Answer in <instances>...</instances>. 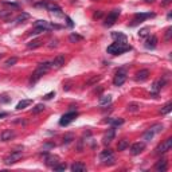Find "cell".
Returning <instances> with one entry per match:
<instances>
[{
	"mask_svg": "<svg viewBox=\"0 0 172 172\" xmlns=\"http://www.w3.org/2000/svg\"><path fill=\"white\" fill-rule=\"evenodd\" d=\"M51 69V62H43V63H39V66L36 67V70L34 71V74H32L31 79H30V82L31 84H35V82H38L40 78L45 75L47 71Z\"/></svg>",
	"mask_w": 172,
	"mask_h": 172,
	"instance_id": "obj_1",
	"label": "cell"
},
{
	"mask_svg": "<svg viewBox=\"0 0 172 172\" xmlns=\"http://www.w3.org/2000/svg\"><path fill=\"white\" fill-rule=\"evenodd\" d=\"M130 46L127 45V42H114L109 46L106 51L112 55H120V54H124L125 51H129Z\"/></svg>",
	"mask_w": 172,
	"mask_h": 172,
	"instance_id": "obj_2",
	"label": "cell"
},
{
	"mask_svg": "<svg viewBox=\"0 0 172 172\" xmlns=\"http://www.w3.org/2000/svg\"><path fill=\"white\" fill-rule=\"evenodd\" d=\"M78 117V113L77 112H67L66 114H63V116L61 117V120H59V125L61 127H67L70 123H73L74 120Z\"/></svg>",
	"mask_w": 172,
	"mask_h": 172,
	"instance_id": "obj_3",
	"label": "cell"
},
{
	"mask_svg": "<svg viewBox=\"0 0 172 172\" xmlns=\"http://www.w3.org/2000/svg\"><path fill=\"white\" fill-rule=\"evenodd\" d=\"M22 157H23L22 151H14V152H11L8 156H6V159H4V164H6V165L15 164V163L19 162Z\"/></svg>",
	"mask_w": 172,
	"mask_h": 172,
	"instance_id": "obj_4",
	"label": "cell"
},
{
	"mask_svg": "<svg viewBox=\"0 0 172 172\" xmlns=\"http://www.w3.org/2000/svg\"><path fill=\"white\" fill-rule=\"evenodd\" d=\"M118 16H120V10H113L112 12H110V14H109L108 16H106L104 26H105V27H112V26L117 22Z\"/></svg>",
	"mask_w": 172,
	"mask_h": 172,
	"instance_id": "obj_5",
	"label": "cell"
},
{
	"mask_svg": "<svg viewBox=\"0 0 172 172\" xmlns=\"http://www.w3.org/2000/svg\"><path fill=\"white\" fill-rule=\"evenodd\" d=\"M100 159L104 164H113L114 163V156H113V152L110 149H105L102 151L101 155H100Z\"/></svg>",
	"mask_w": 172,
	"mask_h": 172,
	"instance_id": "obj_6",
	"label": "cell"
},
{
	"mask_svg": "<svg viewBox=\"0 0 172 172\" xmlns=\"http://www.w3.org/2000/svg\"><path fill=\"white\" fill-rule=\"evenodd\" d=\"M171 148H172V139L168 137V139H165V140L163 141L162 144L157 145V148H156V153H165V152H168Z\"/></svg>",
	"mask_w": 172,
	"mask_h": 172,
	"instance_id": "obj_7",
	"label": "cell"
},
{
	"mask_svg": "<svg viewBox=\"0 0 172 172\" xmlns=\"http://www.w3.org/2000/svg\"><path fill=\"white\" fill-rule=\"evenodd\" d=\"M153 16H155V14H152V12H147V14H136L133 20H132V23H130V26H136V24H139V23H141V22H144L145 19L153 18Z\"/></svg>",
	"mask_w": 172,
	"mask_h": 172,
	"instance_id": "obj_8",
	"label": "cell"
},
{
	"mask_svg": "<svg viewBox=\"0 0 172 172\" xmlns=\"http://www.w3.org/2000/svg\"><path fill=\"white\" fill-rule=\"evenodd\" d=\"M125 81H127V73H125L124 70H120L118 73L114 75L113 85H114V86H121V85H124Z\"/></svg>",
	"mask_w": 172,
	"mask_h": 172,
	"instance_id": "obj_9",
	"label": "cell"
},
{
	"mask_svg": "<svg viewBox=\"0 0 172 172\" xmlns=\"http://www.w3.org/2000/svg\"><path fill=\"white\" fill-rule=\"evenodd\" d=\"M144 148H145V143H144V141L134 143V144L130 147V153L133 155V156H136V155H140L141 152L144 151Z\"/></svg>",
	"mask_w": 172,
	"mask_h": 172,
	"instance_id": "obj_10",
	"label": "cell"
},
{
	"mask_svg": "<svg viewBox=\"0 0 172 172\" xmlns=\"http://www.w3.org/2000/svg\"><path fill=\"white\" fill-rule=\"evenodd\" d=\"M63 65H65V55H62V54L56 55L53 59V62H51V67H53V69H59V67H62Z\"/></svg>",
	"mask_w": 172,
	"mask_h": 172,
	"instance_id": "obj_11",
	"label": "cell"
},
{
	"mask_svg": "<svg viewBox=\"0 0 172 172\" xmlns=\"http://www.w3.org/2000/svg\"><path fill=\"white\" fill-rule=\"evenodd\" d=\"M45 162H46V165H47V167H51V168H54V167H55V165L59 163V157H58V156H54V155H50V156H47V157H46Z\"/></svg>",
	"mask_w": 172,
	"mask_h": 172,
	"instance_id": "obj_12",
	"label": "cell"
},
{
	"mask_svg": "<svg viewBox=\"0 0 172 172\" xmlns=\"http://www.w3.org/2000/svg\"><path fill=\"white\" fill-rule=\"evenodd\" d=\"M155 169L159 172H164L168 169V162L165 160V159H162V160H159L157 163H156V165H155Z\"/></svg>",
	"mask_w": 172,
	"mask_h": 172,
	"instance_id": "obj_13",
	"label": "cell"
},
{
	"mask_svg": "<svg viewBox=\"0 0 172 172\" xmlns=\"http://www.w3.org/2000/svg\"><path fill=\"white\" fill-rule=\"evenodd\" d=\"M12 137H15V132L11 129H6L0 133V140L1 141H8V140H11Z\"/></svg>",
	"mask_w": 172,
	"mask_h": 172,
	"instance_id": "obj_14",
	"label": "cell"
},
{
	"mask_svg": "<svg viewBox=\"0 0 172 172\" xmlns=\"http://www.w3.org/2000/svg\"><path fill=\"white\" fill-rule=\"evenodd\" d=\"M114 134H116V130H114V127H112L108 130V133L104 136V141H102V143H104L105 145L109 144V143H112V140L114 139Z\"/></svg>",
	"mask_w": 172,
	"mask_h": 172,
	"instance_id": "obj_15",
	"label": "cell"
},
{
	"mask_svg": "<svg viewBox=\"0 0 172 172\" xmlns=\"http://www.w3.org/2000/svg\"><path fill=\"white\" fill-rule=\"evenodd\" d=\"M148 77H149V70L144 69V70H140L136 74V81L143 82V81H145V79H148Z\"/></svg>",
	"mask_w": 172,
	"mask_h": 172,
	"instance_id": "obj_16",
	"label": "cell"
},
{
	"mask_svg": "<svg viewBox=\"0 0 172 172\" xmlns=\"http://www.w3.org/2000/svg\"><path fill=\"white\" fill-rule=\"evenodd\" d=\"M156 46H157V38H156L155 35L149 36V38L147 39V42H145V47L153 50V49H156Z\"/></svg>",
	"mask_w": 172,
	"mask_h": 172,
	"instance_id": "obj_17",
	"label": "cell"
},
{
	"mask_svg": "<svg viewBox=\"0 0 172 172\" xmlns=\"http://www.w3.org/2000/svg\"><path fill=\"white\" fill-rule=\"evenodd\" d=\"M70 169L73 172H85V171H86V165H85L84 163L78 162V163H74V164H71Z\"/></svg>",
	"mask_w": 172,
	"mask_h": 172,
	"instance_id": "obj_18",
	"label": "cell"
},
{
	"mask_svg": "<svg viewBox=\"0 0 172 172\" xmlns=\"http://www.w3.org/2000/svg\"><path fill=\"white\" fill-rule=\"evenodd\" d=\"M45 8H47L49 11H51L53 14H58V15L62 16V12H61L62 10H61V7H58L56 4H47V3H46V7Z\"/></svg>",
	"mask_w": 172,
	"mask_h": 172,
	"instance_id": "obj_19",
	"label": "cell"
},
{
	"mask_svg": "<svg viewBox=\"0 0 172 172\" xmlns=\"http://www.w3.org/2000/svg\"><path fill=\"white\" fill-rule=\"evenodd\" d=\"M165 85V79H159V81H156L153 84V86H152V91H155V93H157L159 90H162V88Z\"/></svg>",
	"mask_w": 172,
	"mask_h": 172,
	"instance_id": "obj_20",
	"label": "cell"
},
{
	"mask_svg": "<svg viewBox=\"0 0 172 172\" xmlns=\"http://www.w3.org/2000/svg\"><path fill=\"white\" fill-rule=\"evenodd\" d=\"M31 104H32V100H22V101L18 102V105H16V110H22V109L27 108Z\"/></svg>",
	"mask_w": 172,
	"mask_h": 172,
	"instance_id": "obj_21",
	"label": "cell"
},
{
	"mask_svg": "<svg viewBox=\"0 0 172 172\" xmlns=\"http://www.w3.org/2000/svg\"><path fill=\"white\" fill-rule=\"evenodd\" d=\"M110 102H112V95H110V94H105V95H102V97H100L98 104L101 106H104V105H108V104H110Z\"/></svg>",
	"mask_w": 172,
	"mask_h": 172,
	"instance_id": "obj_22",
	"label": "cell"
},
{
	"mask_svg": "<svg viewBox=\"0 0 172 172\" xmlns=\"http://www.w3.org/2000/svg\"><path fill=\"white\" fill-rule=\"evenodd\" d=\"M112 38L116 39V42H127V36L121 32H112Z\"/></svg>",
	"mask_w": 172,
	"mask_h": 172,
	"instance_id": "obj_23",
	"label": "cell"
},
{
	"mask_svg": "<svg viewBox=\"0 0 172 172\" xmlns=\"http://www.w3.org/2000/svg\"><path fill=\"white\" fill-rule=\"evenodd\" d=\"M127 110L128 112H132V113L139 112V110H140V104H137V102H130V104H128Z\"/></svg>",
	"mask_w": 172,
	"mask_h": 172,
	"instance_id": "obj_24",
	"label": "cell"
},
{
	"mask_svg": "<svg viewBox=\"0 0 172 172\" xmlns=\"http://www.w3.org/2000/svg\"><path fill=\"white\" fill-rule=\"evenodd\" d=\"M128 147H129V141L125 140V139L120 140V141H118V144H117V149H118V151H125Z\"/></svg>",
	"mask_w": 172,
	"mask_h": 172,
	"instance_id": "obj_25",
	"label": "cell"
},
{
	"mask_svg": "<svg viewBox=\"0 0 172 172\" xmlns=\"http://www.w3.org/2000/svg\"><path fill=\"white\" fill-rule=\"evenodd\" d=\"M106 123L112 124L113 127H120V125H123L124 124V118H108L106 120Z\"/></svg>",
	"mask_w": 172,
	"mask_h": 172,
	"instance_id": "obj_26",
	"label": "cell"
},
{
	"mask_svg": "<svg viewBox=\"0 0 172 172\" xmlns=\"http://www.w3.org/2000/svg\"><path fill=\"white\" fill-rule=\"evenodd\" d=\"M30 18V15L27 14V12H22V14H19L16 18H15V22L16 23H23L24 20H27V19Z\"/></svg>",
	"mask_w": 172,
	"mask_h": 172,
	"instance_id": "obj_27",
	"label": "cell"
},
{
	"mask_svg": "<svg viewBox=\"0 0 172 172\" xmlns=\"http://www.w3.org/2000/svg\"><path fill=\"white\" fill-rule=\"evenodd\" d=\"M164 129V127H163L162 124H155V125H152L151 128H149V130H151L152 133H160V132H162V130Z\"/></svg>",
	"mask_w": 172,
	"mask_h": 172,
	"instance_id": "obj_28",
	"label": "cell"
},
{
	"mask_svg": "<svg viewBox=\"0 0 172 172\" xmlns=\"http://www.w3.org/2000/svg\"><path fill=\"white\" fill-rule=\"evenodd\" d=\"M46 109V106H45V104H36L34 108H32V113L34 114H38V113H40V112H43Z\"/></svg>",
	"mask_w": 172,
	"mask_h": 172,
	"instance_id": "obj_29",
	"label": "cell"
},
{
	"mask_svg": "<svg viewBox=\"0 0 172 172\" xmlns=\"http://www.w3.org/2000/svg\"><path fill=\"white\" fill-rule=\"evenodd\" d=\"M39 46H42V42L39 40V39H34V40H31V42L27 45L28 49H36V47H39Z\"/></svg>",
	"mask_w": 172,
	"mask_h": 172,
	"instance_id": "obj_30",
	"label": "cell"
},
{
	"mask_svg": "<svg viewBox=\"0 0 172 172\" xmlns=\"http://www.w3.org/2000/svg\"><path fill=\"white\" fill-rule=\"evenodd\" d=\"M171 110H172V104H171V102H168V104H165V105L162 108L160 113H162V114H168Z\"/></svg>",
	"mask_w": 172,
	"mask_h": 172,
	"instance_id": "obj_31",
	"label": "cell"
},
{
	"mask_svg": "<svg viewBox=\"0 0 172 172\" xmlns=\"http://www.w3.org/2000/svg\"><path fill=\"white\" fill-rule=\"evenodd\" d=\"M16 62H18V58H16V56H12V58H8V59L6 61V63H4V65H6L7 67H11V66H14Z\"/></svg>",
	"mask_w": 172,
	"mask_h": 172,
	"instance_id": "obj_32",
	"label": "cell"
},
{
	"mask_svg": "<svg viewBox=\"0 0 172 172\" xmlns=\"http://www.w3.org/2000/svg\"><path fill=\"white\" fill-rule=\"evenodd\" d=\"M153 136H155V133H152L151 130L148 129L147 132L143 134V139H144V141H149V140H152V137H153Z\"/></svg>",
	"mask_w": 172,
	"mask_h": 172,
	"instance_id": "obj_33",
	"label": "cell"
},
{
	"mask_svg": "<svg viewBox=\"0 0 172 172\" xmlns=\"http://www.w3.org/2000/svg\"><path fill=\"white\" fill-rule=\"evenodd\" d=\"M11 101V97L7 94H0V104H8Z\"/></svg>",
	"mask_w": 172,
	"mask_h": 172,
	"instance_id": "obj_34",
	"label": "cell"
},
{
	"mask_svg": "<svg viewBox=\"0 0 172 172\" xmlns=\"http://www.w3.org/2000/svg\"><path fill=\"white\" fill-rule=\"evenodd\" d=\"M12 15V11H0V18L3 19H7Z\"/></svg>",
	"mask_w": 172,
	"mask_h": 172,
	"instance_id": "obj_35",
	"label": "cell"
},
{
	"mask_svg": "<svg viewBox=\"0 0 172 172\" xmlns=\"http://www.w3.org/2000/svg\"><path fill=\"white\" fill-rule=\"evenodd\" d=\"M69 39H70V42H78V40H81L82 36L81 35H77V34H71L70 36H69Z\"/></svg>",
	"mask_w": 172,
	"mask_h": 172,
	"instance_id": "obj_36",
	"label": "cell"
},
{
	"mask_svg": "<svg viewBox=\"0 0 172 172\" xmlns=\"http://www.w3.org/2000/svg\"><path fill=\"white\" fill-rule=\"evenodd\" d=\"M66 168H67L66 164H59V163H58V164L54 167V171H65Z\"/></svg>",
	"mask_w": 172,
	"mask_h": 172,
	"instance_id": "obj_37",
	"label": "cell"
},
{
	"mask_svg": "<svg viewBox=\"0 0 172 172\" xmlns=\"http://www.w3.org/2000/svg\"><path fill=\"white\" fill-rule=\"evenodd\" d=\"M46 30L42 27H35V30L34 31H31V35H38V34H42V32H45Z\"/></svg>",
	"mask_w": 172,
	"mask_h": 172,
	"instance_id": "obj_38",
	"label": "cell"
},
{
	"mask_svg": "<svg viewBox=\"0 0 172 172\" xmlns=\"http://www.w3.org/2000/svg\"><path fill=\"white\" fill-rule=\"evenodd\" d=\"M172 36V27H168L167 28V31H165V35H164V39L165 40H169Z\"/></svg>",
	"mask_w": 172,
	"mask_h": 172,
	"instance_id": "obj_39",
	"label": "cell"
},
{
	"mask_svg": "<svg viewBox=\"0 0 172 172\" xmlns=\"http://www.w3.org/2000/svg\"><path fill=\"white\" fill-rule=\"evenodd\" d=\"M100 79H101V75H95V77H93L90 81L88 82V85H94V84H97Z\"/></svg>",
	"mask_w": 172,
	"mask_h": 172,
	"instance_id": "obj_40",
	"label": "cell"
},
{
	"mask_svg": "<svg viewBox=\"0 0 172 172\" xmlns=\"http://www.w3.org/2000/svg\"><path fill=\"white\" fill-rule=\"evenodd\" d=\"M71 140H73V134H66L63 137V144H69V143H71Z\"/></svg>",
	"mask_w": 172,
	"mask_h": 172,
	"instance_id": "obj_41",
	"label": "cell"
},
{
	"mask_svg": "<svg viewBox=\"0 0 172 172\" xmlns=\"http://www.w3.org/2000/svg\"><path fill=\"white\" fill-rule=\"evenodd\" d=\"M148 31H149V28L148 27H145V28H143V30H140V32H139V35L143 38V36H145L148 34Z\"/></svg>",
	"mask_w": 172,
	"mask_h": 172,
	"instance_id": "obj_42",
	"label": "cell"
},
{
	"mask_svg": "<svg viewBox=\"0 0 172 172\" xmlns=\"http://www.w3.org/2000/svg\"><path fill=\"white\" fill-rule=\"evenodd\" d=\"M54 95H55V91H50V93H47V94H46L43 98H45V100H51Z\"/></svg>",
	"mask_w": 172,
	"mask_h": 172,
	"instance_id": "obj_43",
	"label": "cell"
},
{
	"mask_svg": "<svg viewBox=\"0 0 172 172\" xmlns=\"http://www.w3.org/2000/svg\"><path fill=\"white\" fill-rule=\"evenodd\" d=\"M56 46H58V40H56V39H54V40H51V42H50L49 47H50V49H53V47H56Z\"/></svg>",
	"mask_w": 172,
	"mask_h": 172,
	"instance_id": "obj_44",
	"label": "cell"
},
{
	"mask_svg": "<svg viewBox=\"0 0 172 172\" xmlns=\"http://www.w3.org/2000/svg\"><path fill=\"white\" fill-rule=\"evenodd\" d=\"M66 20H67V24H69V27H73L74 26V23H73V20H71L69 16H66Z\"/></svg>",
	"mask_w": 172,
	"mask_h": 172,
	"instance_id": "obj_45",
	"label": "cell"
},
{
	"mask_svg": "<svg viewBox=\"0 0 172 172\" xmlns=\"http://www.w3.org/2000/svg\"><path fill=\"white\" fill-rule=\"evenodd\" d=\"M101 16H102L101 11H98V12H95V14H94V18H101Z\"/></svg>",
	"mask_w": 172,
	"mask_h": 172,
	"instance_id": "obj_46",
	"label": "cell"
},
{
	"mask_svg": "<svg viewBox=\"0 0 172 172\" xmlns=\"http://www.w3.org/2000/svg\"><path fill=\"white\" fill-rule=\"evenodd\" d=\"M169 3H171V0H163V1H162L163 6H168Z\"/></svg>",
	"mask_w": 172,
	"mask_h": 172,
	"instance_id": "obj_47",
	"label": "cell"
},
{
	"mask_svg": "<svg viewBox=\"0 0 172 172\" xmlns=\"http://www.w3.org/2000/svg\"><path fill=\"white\" fill-rule=\"evenodd\" d=\"M54 144H46L45 147H43V149H49V148H53Z\"/></svg>",
	"mask_w": 172,
	"mask_h": 172,
	"instance_id": "obj_48",
	"label": "cell"
},
{
	"mask_svg": "<svg viewBox=\"0 0 172 172\" xmlns=\"http://www.w3.org/2000/svg\"><path fill=\"white\" fill-rule=\"evenodd\" d=\"M7 116V113H0V117H6Z\"/></svg>",
	"mask_w": 172,
	"mask_h": 172,
	"instance_id": "obj_49",
	"label": "cell"
},
{
	"mask_svg": "<svg viewBox=\"0 0 172 172\" xmlns=\"http://www.w3.org/2000/svg\"><path fill=\"white\" fill-rule=\"evenodd\" d=\"M145 3H152V1H153V0H144Z\"/></svg>",
	"mask_w": 172,
	"mask_h": 172,
	"instance_id": "obj_50",
	"label": "cell"
},
{
	"mask_svg": "<svg viewBox=\"0 0 172 172\" xmlns=\"http://www.w3.org/2000/svg\"><path fill=\"white\" fill-rule=\"evenodd\" d=\"M1 58H3V54H0V59H1Z\"/></svg>",
	"mask_w": 172,
	"mask_h": 172,
	"instance_id": "obj_51",
	"label": "cell"
}]
</instances>
